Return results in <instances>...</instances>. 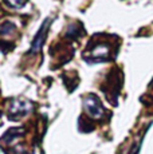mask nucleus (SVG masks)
I'll use <instances>...</instances> for the list:
<instances>
[{
    "instance_id": "obj_1",
    "label": "nucleus",
    "mask_w": 153,
    "mask_h": 154,
    "mask_svg": "<svg viewBox=\"0 0 153 154\" xmlns=\"http://www.w3.org/2000/svg\"><path fill=\"white\" fill-rule=\"evenodd\" d=\"M83 107H85V110H86V112L92 118L99 119V118L104 117L105 110H104L101 102H99V99L97 98V97H94V95L86 97L85 100H83Z\"/></svg>"
},
{
    "instance_id": "obj_2",
    "label": "nucleus",
    "mask_w": 153,
    "mask_h": 154,
    "mask_svg": "<svg viewBox=\"0 0 153 154\" xmlns=\"http://www.w3.org/2000/svg\"><path fill=\"white\" fill-rule=\"evenodd\" d=\"M50 23H51V19H46V20H45V23L42 24V27H40L39 32H38V35L35 36L34 42H32V47H31V52H32V54L38 52L40 48H42L43 43H45V39H46L47 31H48V26H50Z\"/></svg>"
},
{
    "instance_id": "obj_3",
    "label": "nucleus",
    "mask_w": 153,
    "mask_h": 154,
    "mask_svg": "<svg viewBox=\"0 0 153 154\" xmlns=\"http://www.w3.org/2000/svg\"><path fill=\"white\" fill-rule=\"evenodd\" d=\"M28 109H30V105H28L27 102H15L12 105V107H11L10 112L11 114H17L19 115H24L26 112H28Z\"/></svg>"
},
{
    "instance_id": "obj_4",
    "label": "nucleus",
    "mask_w": 153,
    "mask_h": 154,
    "mask_svg": "<svg viewBox=\"0 0 153 154\" xmlns=\"http://www.w3.org/2000/svg\"><path fill=\"white\" fill-rule=\"evenodd\" d=\"M8 2L12 5H15V7H20V5H23L26 3V0H8Z\"/></svg>"
}]
</instances>
